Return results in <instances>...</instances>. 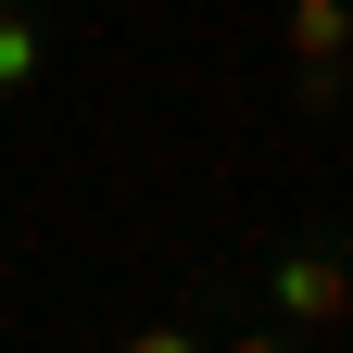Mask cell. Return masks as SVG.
<instances>
[{
  "label": "cell",
  "instance_id": "6da1fadb",
  "mask_svg": "<svg viewBox=\"0 0 353 353\" xmlns=\"http://www.w3.org/2000/svg\"><path fill=\"white\" fill-rule=\"evenodd\" d=\"M353 328V228L341 214H316V228H290L278 252L252 265V303L228 316L240 353H316Z\"/></svg>",
  "mask_w": 353,
  "mask_h": 353
},
{
  "label": "cell",
  "instance_id": "7a4b0ae2",
  "mask_svg": "<svg viewBox=\"0 0 353 353\" xmlns=\"http://www.w3.org/2000/svg\"><path fill=\"white\" fill-rule=\"evenodd\" d=\"M278 63H290L303 114H341L353 101V0H278Z\"/></svg>",
  "mask_w": 353,
  "mask_h": 353
},
{
  "label": "cell",
  "instance_id": "3957f363",
  "mask_svg": "<svg viewBox=\"0 0 353 353\" xmlns=\"http://www.w3.org/2000/svg\"><path fill=\"white\" fill-rule=\"evenodd\" d=\"M63 63V26H51V0H0V101H38Z\"/></svg>",
  "mask_w": 353,
  "mask_h": 353
}]
</instances>
